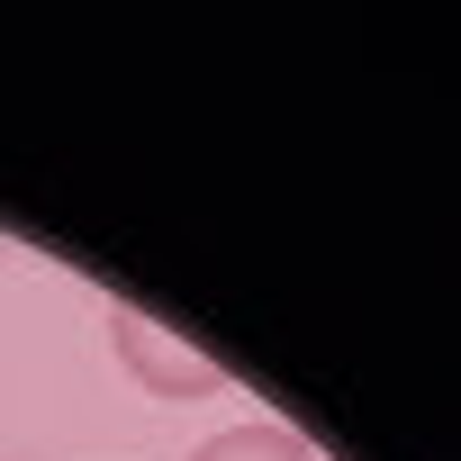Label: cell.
<instances>
[{"label": "cell", "instance_id": "1", "mask_svg": "<svg viewBox=\"0 0 461 461\" xmlns=\"http://www.w3.org/2000/svg\"><path fill=\"white\" fill-rule=\"evenodd\" d=\"M109 353H118V371H127L145 398H172V407H190V398H217V389H226V362L190 353V344H181V335H163L145 308H109Z\"/></svg>", "mask_w": 461, "mask_h": 461}, {"label": "cell", "instance_id": "2", "mask_svg": "<svg viewBox=\"0 0 461 461\" xmlns=\"http://www.w3.org/2000/svg\"><path fill=\"white\" fill-rule=\"evenodd\" d=\"M190 461H317L290 425H226V434H208Z\"/></svg>", "mask_w": 461, "mask_h": 461}]
</instances>
